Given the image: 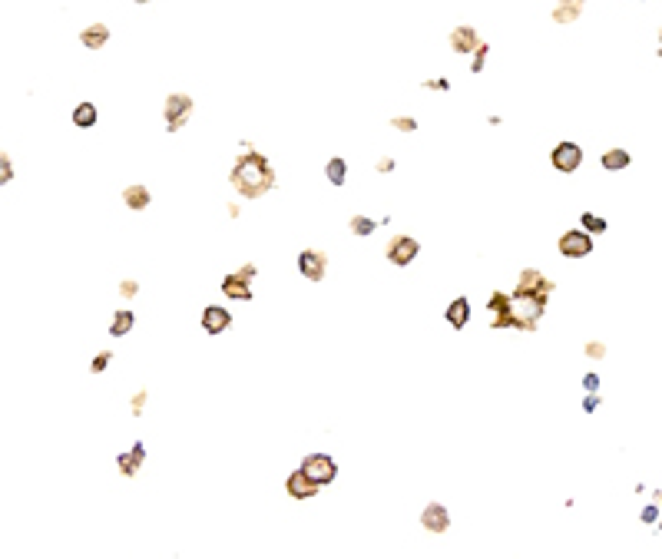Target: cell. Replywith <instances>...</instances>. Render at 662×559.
Listing matches in <instances>:
<instances>
[{
	"mask_svg": "<svg viewBox=\"0 0 662 559\" xmlns=\"http://www.w3.org/2000/svg\"><path fill=\"white\" fill-rule=\"evenodd\" d=\"M246 152L232 163V172H228V182L235 186V192L242 195V199H262L265 192H272L275 189V169L272 163L265 159L259 150H252L248 143H242Z\"/></svg>",
	"mask_w": 662,
	"mask_h": 559,
	"instance_id": "1",
	"label": "cell"
},
{
	"mask_svg": "<svg viewBox=\"0 0 662 559\" xmlns=\"http://www.w3.org/2000/svg\"><path fill=\"white\" fill-rule=\"evenodd\" d=\"M547 311V298L543 295H510V328L517 331H533L536 321Z\"/></svg>",
	"mask_w": 662,
	"mask_h": 559,
	"instance_id": "2",
	"label": "cell"
},
{
	"mask_svg": "<svg viewBox=\"0 0 662 559\" xmlns=\"http://www.w3.org/2000/svg\"><path fill=\"white\" fill-rule=\"evenodd\" d=\"M192 110H196V103H192V96L186 93H169L166 96V103H163V119H166V130L169 132H179L186 123H189Z\"/></svg>",
	"mask_w": 662,
	"mask_h": 559,
	"instance_id": "3",
	"label": "cell"
},
{
	"mask_svg": "<svg viewBox=\"0 0 662 559\" xmlns=\"http://www.w3.org/2000/svg\"><path fill=\"white\" fill-rule=\"evenodd\" d=\"M302 470L315 480L318 486H324V484H331L335 477H338V464L328 457V453H308L302 460Z\"/></svg>",
	"mask_w": 662,
	"mask_h": 559,
	"instance_id": "4",
	"label": "cell"
},
{
	"mask_svg": "<svg viewBox=\"0 0 662 559\" xmlns=\"http://www.w3.org/2000/svg\"><path fill=\"white\" fill-rule=\"evenodd\" d=\"M589 252H593V235H589L587 228H569L560 235V255H567V259H587Z\"/></svg>",
	"mask_w": 662,
	"mask_h": 559,
	"instance_id": "5",
	"label": "cell"
},
{
	"mask_svg": "<svg viewBox=\"0 0 662 559\" xmlns=\"http://www.w3.org/2000/svg\"><path fill=\"white\" fill-rule=\"evenodd\" d=\"M417 252H421V245H417V239H411V235H394L391 242L384 245V255H388V261H391V265H397V268L411 265V261L417 259Z\"/></svg>",
	"mask_w": 662,
	"mask_h": 559,
	"instance_id": "6",
	"label": "cell"
},
{
	"mask_svg": "<svg viewBox=\"0 0 662 559\" xmlns=\"http://www.w3.org/2000/svg\"><path fill=\"white\" fill-rule=\"evenodd\" d=\"M556 285L543 275V272H536V268H523L520 272V278H517V295H543V298H549V292H553Z\"/></svg>",
	"mask_w": 662,
	"mask_h": 559,
	"instance_id": "7",
	"label": "cell"
},
{
	"mask_svg": "<svg viewBox=\"0 0 662 559\" xmlns=\"http://www.w3.org/2000/svg\"><path fill=\"white\" fill-rule=\"evenodd\" d=\"M298 272H302L308 281H322L324 272H328V255L322 248H305L298 255Z\"/></svg>",
	"mask_w": 662,
	"mask_h": 559,
	"instance_id": "8",
	"label": "cell"
},
{
	"mask_svg": "<svg viewBox=\"0 0 662 559\" xmlns=\"http://www.w3.org/2000/svg\"><path fill=\"white\" fill-rule=\"evenodd\" d=\"M549 163H553L556 172H576L580 163H583V150H580L576 143H560V146L553 150V156H549Z\"/></svg>",
	"mask_w": 662,
	"mask_h": 559,
	"instance_id": "9",
	"label": "cell"
},
{
	"mask_svg": "<svg viewBox=\"0 0 662 559\" xmlns=\"http://www.w3.org/2000/svg\"><path fill=\"white\" fill-rule=\"evenodd\" d=\"M421 523H424L427 533H447V530H451V513H447V506L427 503L424 513H421Z\"/></svg>",
	"mask_w": 662,
	"mask_h": 559,
	"instance_id": "10",
	"label": "cell"
},
{
	"mask_svg": "<svg viewBox=\"0 0 662 559\" xmlns=\"http://www.w3.org/2000/svg\"><path fill=\"white\" fill-rule=\"evenodd\" d=\"M285 490H288V493H292L295 500H308V497H315V493H318L322 486L315 484V480H311V477L305 473L302 466H298V470H295V473H292V477L285 480Z\"/></svg>",
	"mask_w": 662,
	"mask_h": 559,
	"instance_id": "11",
	"label": "cell"
},
{
	"mask_svg": "<svg viewBox=\"0 0 662 559\" xmlns=\"http://www.w3.org/2000/svg\"><path fill=\"white\" fill-rule=\"evenodd\" d=\"M487 311L493 315V328L497 331L510 328V295L507 292H493L490 301H487Z\"/></svg>",
	"mask_w": 662,
	"mask_h": 559,
	"instance_id": "12",
	"label": "cell"
},
{
	"mask_svg": "<svg viewBox=\"0 0 662 559\" xmlns=\"http://www.w3.org/2000/svg\"><path fill=\"white\" fill-rule=\"evenodd\" d=\"M228 324H232V315H228L222 305H209L206 311H202V331H206V335H222Z\"/></svg>",
	"mask_w": 662,
	"mask_h": 559,
	"instance_id": "13",
	"label": "cell"
},
{
	"mask_svg": "<svg viewBox=\"0 0 662 559\" xmlns=\"http://www.w3.org/2000/svg\"><path fill=\"white\" fill-rule=\"evenodd\" d=\"M477 47H480V34H477L473 27H454V30H451V50H454V53L467 56V53H473Z\"/></svg>",
	"mask_w": 662,
	"mask_h": 559,
	"instance_id": "14",
	"label": "cell"
},
{
	"mask_svg": "<svg viewBox=\"0 0 662 559\" xmlns=\"http://www.w3.org/2000/svg\"><path fill=\"white\" fill-rule=\"evenodd\" d=\"M116 464H119V473L136 477V473H139V466L146 464V447H143V444H132L130 453H119V457H116Z\"/></svg>",
	"mask_w": 662,
	"mask_h": 559,
	"instance_id": "15",
	"label": "cell"
},
{
	"mask_svg": "<svg viewBox=\"0 0 662 559\" xmlns=\"http://www.w3.org/2000/svg\"><path fill=\"white\" fill-rule=\"evenodd\" d=\"M222 292H226V298L252 301V285H248V278H242L239 272H235V275H226V278H222Z\"/></svg>",
	"mask_w": 662,
	"mask_h": 559,
	"instance_id": "16",
	"label": "cell"
},
{
	"mask_svg": "<svg viewBox=\"0 0 662 559\" xmlns=\"http://www.w3.org/2000/svg\"><path fill=\"white\" fill-rule=\"evenodd\" d=\"M106 40H110V27H106V23H90V27H83V34H80V43H83L86 50L106 47Z\"/></svg>",
	"mask_w": 662,
	"mask_h": 559,
	"instance_id": "17",
	"label": "cell"
},
{
	"mask_svg": "<svg viewBox=\"0 0 662 559\" xmlns=\"http://www.w3.org/2000/svg\"><path fill=\"white\" fill-rule=\"evenodd\" d=\"M583 3H587V0H560V3L553 7V20H556V23H573V20H580Z\"/></svg>",
	"mask_w": 662,
	"mask_h": 559,
	"instance_id": "18",
	"label": "cell"
},
{
	"mask_svg": "<svg viewBox=\"0 0 662 559\" xmlns=\"http://www.w3.org/2000/svg\"><path fill=\"white\" fill-rule=\"evenodd\" d=\"M123 202H126V209H132V212H139V209H146V205L152 202V195H150V189L146 186H126L123 189Z\"/></svg>",
	"mask_w": 662,
	"mask_h": 559,
	"instance_id": "19",
	"label": "cell"
},
{
	"mask_svg": "<svg viewBox=\"0 0 662 559\" xmlns=\"http://www.w3.org/2000/svg\"><path fill=\"white\" fill-rule=\"evenodd\" d=\"M447 321H451V328H464L467 321H471V301L467 298H454L447 305Z\"/></svg>",
	"mask_w": 662,
	"mask_h": 559,
	"instance_id": "20",
	"label": "cell"
},
{
	"mask_svg": "<svg viewBox=\"0 0 662 559\" xmlns=\"http://www.w3.org/2000/svg\"><path fill=\"white\" fill-rule=\"evenodd\" d=\"M96 119H99V112H96L93 103H80V106L73 110V126H80V130L96 126Z\"/></svg>",
	"mask_w": 662,
	"mask_h": 559,
	"instance_id": "21",
	"label": "cell"
},
{
	"mask_svg": "<svg viewBox=\"0 0 662 559\" xmlns=\"http://www.w3.org/2000/svg\"><path fill=\"white\" fill-rule=\"evenodd\" d=\"M629 163H633V159H629V152L626 150H606L603 152V169H609V172H623Z\"/></svg>",
	"mask_w": 662,
	"mask_h": 559,
	"instance_id": "22",
	"label": "cell"
},
{
	"mask_svg": "<svg viewBox=\"0 0 662 559\" xmlns=\"http://www.w3.org/2000/svg\"><path fill=\"white\" fill-rule=\"evenodd\" d=\"M324 176H328V182L331 186H344V179H348V163L344 159H328V166H324Z\"/></svg>",
	"mask_w": 662,
	"mask_h": 559,
	"instance_id": "23",
	"label": "cell"
},
{
	"mask_svg": "<svg viewBox=\"0 0 662 559\" xmlns=\"http://www.w3.org/2000/svg\"><path fill=\"white\" fill-rule=\"evenodd\" d=\"M132 321H136V318H132V311H126V308H123V311H116L113 321H110V335H113V337L130 335V331H132Z\"/></svg>",
	"mask_w": 662,
	"mask_h": 559,
	"instance_id": "24",
	"label": "cell"
},
{
	"mask_svg": "<svg viewBox=\"0 0 662 559\" xmlns=\"http://www.w3.org/2000/svg\"><path fill=\"white\" fill-rule=\"evenodd\" d=\"M378 225H381V222L368 219V215H355V219H351V232H355V235H371Z\"/></svg>",
	"mask_w": 662,
	"mask_h": 559,
	"instance_id": "25",
	"label": "cell"
},
{
	"mask_svg": "<svg viewBox=\"0 0 662 559\" xmlns=\"http://www.w3.org/2000/svg\"><path fill=\"white\" fill-rule=\"evenodd\" d=\"M580 222H583V228H587L589 235H593V232H596V235H603L606 228H609V225H606V219L593 215V212H583V219H580Z\"/></svg>",
	"mask_w": 662,
	"mask_h": 559,
	"instance_id": "26",
	"label": "cell"
},
{
	"mask_svg": "<svg viewBox=\"0 0 662 559\" xmlns=\"http://www.w3.org/2000/svg\"><path fill=\"white\" fill-rule=\"evenodd\" d=\"M487 56H490V43H484V40H480V47L473 50V67H471L473 73H484V63H487Z\"/></svg>",
	"mask_w": 662,
	"mask_h": 559,
	"instance_id": "27",
	"label": "cell"
},
{
	"mask_svg": "<svg viewBox=\"0 0 662 559\" xmlns=\"http://www.w3.org/2000/svg\"><path fill=\"white\" fill-rule=\"evenodd\" d=\"M10 179H14V163L7 152H0V186H7Z\"/></svg>",
	"mask_w": 662,
	"mask_h": 559,
	"instance_id": "28",
	"label": "cell"
},
{
	"mask_svg": "<svg viewBox=\"0 0 662 559\" xmlns=\"http://www.w3.org/2000/svg\"><path fill=\"white\" fill-rule=\"evenodd\" d=\"M391 126H394L397 132H414L417 130V119H414V116H394V119H391Z\"/></svg>",
	"mask_w": 662,
	"mask_h": 559,
	"instance_id": "29",
	"label": "cell"
},
{
	"mask_svg": "<svg viewBox=\"0 0 662 559\" xmlns=\"http://www.w3.org/2000/svg\"><path fill=\"white\" fill-rule=\"evenodd\" d=\"M110 357H113V355H110V351H103V355H96V361H93V364H90V371H93V374H103V371H106V368H110Z\"/></svg>",
	"mask_w": 662,
	"mask_h": 559,
	"instance_id": "30",
	"label": "cell"
},
{
	"mask_svg": "<svg viewBox=\"0 0 662 559\" xmlns=\"http://www.w3.org/2000/svg\"><path fill=\"white\" fill-rule=\"evenodd\" d=\"M136 292H139V285H136L132 278H126L123 285H119V295H123V298H136Z\"/></svg>",
	"mask_w": 662,
	"mask_h": 559,
	"instance_id": "31",
	"label": "cell"
},
{
	"mask_svg": "<svg viewBox=\"0 0 662 559\" xmlns=\"http://www.w3.org/2000/svg\"><path fill=\"white\" fill-rule=\"evenodd\" d=\"M603 355H606V344H600V341H589L587 344V357H596V361H600Z\"/></svg>",
	"mask_w": 662,
	"mask_h": 559,
	"instance_id": "32",
	"label": "cell"
},
{
	"mask_svg": "<svg viewBox=\"0 0 662 559\" xmlns=\"http://www.w3.org/2000/svg\"><path fill=\"white\" fill-rule=\"evenodd\" d=\"M143 407H146V391H139L136 397H132V414H136V417L143 414Z\"/></svg>",
	"mask_w": 662,
	"mask_h": 559,
	"instance_id": "33",
	"label": "cell"
},
{
	"mask_svg": "<svg viewBox=\"0 0 662 559\" xmlns=\"http://www.w3.org/2000/svg\"><path fill=\"white\" fill-rule=\"evenodd\" d=\"M239 275H242V278H248V281H252V278H255V275H259V268H255V265H242V268H239Z\"/></svg>",
	"mask_w": 662,
	"mask_h": 559,
	"instance_id": "34",
	"label": "cell"
},
{
	"mask_svg": "<svg viewBox=\"0 0 662 559\" xmlns=\"http://www.w3.org/2000/svg\"><path fill=\"white\" fill-rule=\"evenodd\" d=\"M583 388H587V391H596V388H600V377H596V374H587V377H583Z\"/></svg>",
	"mask_w": 662,
	"mask_h": 559,
	"instance_id": "35",
	"label": "cell"
},
{
	"mask_svg": "<svg viewBox=\"0 0 662 559\" xmlns=\"http://www.w3.org/2000/svg\"><path fill=\"white\" fill-rule=\"evenodd\" d=\"M656 520H659L656 506H646V510H643V523H656Z\"/></svg>",
	"mask_w": 662,
	"mask_h": 559,
	"instance_id": "36",
	"label": "cell"
},
{
	"mask_svg": "<svg viewBox=\"0 0 662 559\" xmlns=\"http://www.w3.org/2000/svg\"><path fill=\"white\" fill-rule=\"evenodd\" d=\"M583 407H587L589 414H593V410L600 407V397H593V391H589V397H587V401H583Z\"/></svg>",
	"mask_w": 662,
	"mask_h": 559,
	"instance_id": "37",
	"label": "cell"
},
{
	"mask_svg": "<svg viewBox=\"0 0 662 559\" xmlns=\"http://www.w3.org/2000/svg\"><path fill=\"white\" fill-rule=\"evenodd\" d=\"M394 169V159L388 156V159H378V172H391Z\"/></svg>",
	"mask_w": 662,
	"mask_h": 559,
	"instance_id": "38",
	"label": "cell"
},
{
	"mask_svg": "<svg viewBox=\"0 0 662 559\" xmlns=\"http://www.w3.org/2000/svg\"><path fill=\"white\" fill-rule=\"evenodd\" d=\"M136 3H150V0H136Z\"/></svg>",
	"mask_w": 662,
	"mask_h": 559,
	"instance_id": "39",
	"label": "cell"
},
{
	"mask_svg": "<svg viewBox=\"0 0 662 559\" xmlns=\"http://www.w3.org/2000/svg\"><path fill=\"white\" fill-rule=\"evenodd\" d=\"M659 56H662V47H659Z\"/></svg>",
	"mask_w": 662,
	"mask_h": 559,
	"instance_id": "40",
	"label": "cell"
},
{
	"mask_svg": "<svg viewBox=\"0 0 662 559\" xmlns=\"http://www.w3.org/2000/svg\"><path fill=\"white\" fill-rule=\"evenodd\" d=\"M659 526H662V520H659Z\"/></svg>",
	"mask_w": 662,
	"mask_h": 559,
	"instance_id": "41",
	"label": "cell"
}]
</instances>
